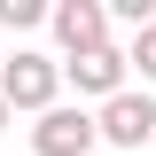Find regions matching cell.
<instances>
[{
	"instance_id": "cell-5",
	"label": "cell",
	"mask_w": 156,
	"mask_h": 156,
	"mask_svg": "<svg viewBox=\"0 0 156 156\" xmlns=\"http://www.w3.org/2000/svg\"><path fill=\"white\" fill-rule=\"evenodd\" d=\"M62 86H78V101H117L125 86H133V62H125V47H94V55L62 62Z\"/></svg>"
},
{
	"instance_id": "cell-7",
	"label": "cell",
	"mask_w": 156,
	"mask_h": 156,
	"mask_svg": "<svg viewBox=\"0 0 156 156\" xmlns=\"http://www.w3.org/2000/svg\"><path fill=\"white\" fill-rule=\"evenodd\" d=\"M47 23V0H0V31H39Z\"/></svg>"
},
{
	"instance_id": "cell-8",
	"label": "cell",
	"mask_w": 156,
	"mask_h": 156,
	"mask_svg": "<svg viewBox=\"0 0 156 156\" xmlns=\"http://www.w3.org/2000/svg\"><path fill=\"white\" fill-rule=\"evenodd\" d=\"M8 125H16V109H8V101H0V133H8Z\"/></svg>"
},
{
	"instance_id": "cell-4",
	"label": "cell",
	"mask_w": 156,
	"mask_h": 156,
	"mask_svg": "<svg viewBox=\"0 0 156 156\" xmlns=\"http://www.w3.org/2000/svg\"><path fill=\"white\" fill-rule=\"evenodd\" d=\"M31 148H39V156H94V148H101L94 109H86V101H55L47 117H31Z\"/></svg>"
},
{
	"instance_id": "cell-3",
	"label": "cell",
	"mask_w": 156,
	"mask_h": 156,
	"mask_svg": "<svg viewBox=\"0 0 156 156\" xmlns=\"http://www.w3.org/2000/svg\"><path fill=\"white\" fill-rule=\"evenodd\" d=\"M94 133L109 140V148H133V156H140V148L156 140V94H148V86H125L117 101L94 109Z\"/></svg>"
},
{
	"instance_id": "cell-2",
	"label": "cell",
	"mask_w": 156,
	"mask_h": 156,
	"mask_svg": "<svg viewBox=\"0 0 156 156\" xmlns=\"http://www.w3.org/2000/svg\"><path fill=\"white\" fill-rule=\"evenodd\" d=\"M47 31H55L62 62L94 55V47H117V23H109V0H55L47 8Z\"/></svg>"
},
{
	"instance_id": "cell-1",
	"label": "cell",
	"mask_w": 156,
	"mask_h": 156,
	"mask_svg": "<svg viewBox=\"0 0 156 156\" xmlns=\"http://www.w3.org/2000/svg\"><path fill=\"white\" fill-rule=\"evenodd\" d=\"M0 101H8L16 117H47L62 101V55H47V47L0 55Z\"/></svg>"
},
{
	"instance_id": "cell-6",
	"label": "cell",
	"mask_w": 156,
	"mask_h": 156,
	"mask_svg": "<svg viewBox=\"0 0 156 156\" xmlns=\"http://www.w3.org/2000/svg\"><path fill=\"white\" fill-rule=\"evenodd\" d=\"M125 62H133V78H140V86H156V23H140V31L125 39Z\"/></svg>"
}]
</instances>
